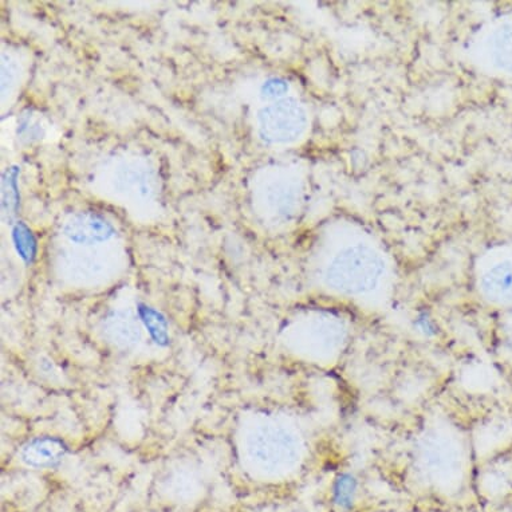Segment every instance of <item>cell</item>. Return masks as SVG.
<instances>
[{"instance_id":"obj_1","label":"cell","mask_w":512,"mask_h":512,"mask_svg":"<svg viewBox=\"0 0 512 512\" xmlns=\"http://www.w3.org/2000/svg\"><path fill=\"white\" fill-rule=\"evenodd\" d=\"M487 289L494 301L512 305V262L495 267L488 277Z\"/></svg>"},{"instance_id":"obj_2","label":"cell","mask_w":512,"mask_h":512,"mask_svg":"<svg viewBox=\"0 0 512 512\" xmlns=\"http://www.w3.org/2000/svg\"><path fill=\"white\" fill-rule=\"evenodd\" d=\"M507 342L508 346H510V349L512 350V330H508Z\"/></svg>"}]
</instances>
